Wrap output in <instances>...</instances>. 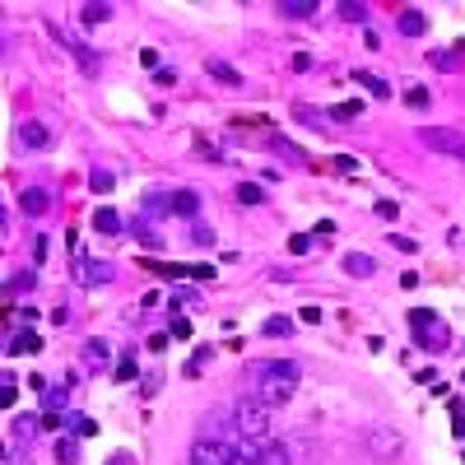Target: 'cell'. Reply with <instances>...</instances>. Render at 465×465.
Segmentation results:
<instances>
[{"instance_id":"obj_17","label":"cell","mask_w":465,"mask_h":465,"mask_svg":"<svg viewBox=\"0 0 465 465\" xmlns=\"http://www.w3.org/2000/svg\"><path fill=\"white\" fill-rule=\"evenodd\" d=\"M400 33L405 37H423V28H428V19H423V10H400Z\"/></svg>"},{"instance_id":"obj_42","label":"cell","mask_w":465,"mask_h":465,"mask_svg":"<svg viewBox=\"0 0 465 465\" xmlns=\"http://www.w3.org/2000/svg\"><path fill=\"white\" fill-rule=\"evenodd\" d=\"M65 391H70V382H65V387H51V391H46V409H61V405H65Z\"/></svg>"},{"instance_id":"obj_19","label":"cell","mask_w":465,"mask_h":465,"mask_svg":"<svg viewBox=\"0 0 465 465\" xmlns=\"http://www.w3.org/2000/svg\"><path fill=\"white\" fill-rule=\"evenodd\" d=\"M316 10H321L316 0H284V5H279V15L284 19H312Z\"/></svg>"},{"instance_id":"obj_14","label":"cell","mask_w":465,"mask_h":465,"mask_svg":"<svg viewBox=\"0 0 465 465\" xmlns=\"http://www.w3.org/2000/svg\"><path fill=\"white\" fill-rule=\"evenodd\" d=\"M93 228H98V232H108V237H117V232H121L126 223H121V214H117L112 205H98V210H93Z\"/></svg>"},{"instance_id":"obj_32","label":"cell","mask_w":465,"mask_h":465,"mask_svg":"<svg viewBox=\"0 0 465 465\" xmlns=\"http://www.w3.org/2000/svg\"><path fill=\"white\" fill-rule=\"evenodd\" d=\"M89 186H93V191H98V196H108L112 186H117V177H112L108 168H93V172H89Z\"/></svg>"},{"instance_id":"obj_6","label":"cell","mask_w":465,"mask_h":465,"mask_svg":"<svg viewBox=\"0 0 465 465\" xmlns=\"http://www.w3.org/2000/svg\"><path fill=\"white\" fill-rule=\"evenodd\" d=\"M294 387L298 382H284V377H256V400L270 405V409H279V405L294 400Z\"/></svg>"},{"instance_id":"obj_44","label":"cell","mask_w":465,"mask_h":465,"mask_svg":"<svg viewBox=\"0 0 465 465\" xmlns=\"http://www.w3.org/2000/svg\"><path fill=\"white\" fill-rule=\"evenodd\" d=\"M377 219H387V223L391 219H400V205L396 201H377Z\"/></svg>"},{"instance_id":"obj_10","label":"cell","mask_w":465,"mask_h":465,"mask_svg":"<svg viewBox=\"0 0 465 465\" xmlns=\"http://www.w3.org/2000/svg\"><path fill=\"white\" fill-rule=\"evenodd\" d=\"M19 144L37 154V149H46V144H51V130H46L42 121H24V126H19Z\"/></svg>"},{"instance_id":"obj_39","label":"cell","mask_w":465,"mask_h":465,"mask_svg":"<svg viewBox=\"0 0 465 465\" xmlns=\"http://www.w3.org/2000/svg\"><path fill=\"white\" fill-rule=\"evenodd\" d=\"M451 433L465 437V400H451Z\"/></svg>"},{"instance_id":"obj_36","label":"cell","mask_w":465,"mask_h":465,"mask_svg":"<svg viewBox=\"0 0 465 465\" xmlns=\"http://www.w3.org/2000/svg\"><path fill=\"white\" fill-rule=\"evenodd\" d=\"M0 405H15V372H0Z\"/></svg>"},{"instance_id":"obj_31","label":"cell","mask_w":465,"mask_h":465,"mask_svg":"<svg viewBox=\"0 0 465 465\" xmlns=\"http://www.w3.org/2000/svg\"><path fill=\"white\" fill-rule=\"evenodd\" d=\"M210 354H214V344H201V349L191 354V363H186V377H201L205 363H210Z\"/></svg>"},{"instance_id":"obj_9","label":"cell","mask_w":465,"mask_h":465,"mask_svg":"<svg viewBox=\"0 0 465 465\" xmlns=\"http://www.w3.org/2000/svg\"><path fill=\"white\" fill-rule=\"evenodd\" d=\"M168 214L196 223V219H201V196H196V191H172L168 196Z\"/></svg>"},{"instance_id":"obj_7","label":"cell","mask_w":465,"mask_h":465,"mask_svg":"<svg viewBox=\"0 0 465 465\" xmlns=\"http://www.w3.org/2000/svg\"><path fill=\"white\" fill-rule=\"evenodd\" d=\"M46 28H51V37H56V42H61L65 51H70V56L84 65V75H98V65H103V56H98V51H89L84 42H75V37H70L65 28H56V24H46Z\"/></svg>"},{"instance_id":"obj_28","label":"cell","mask_w":465,"mask_h":465,"mask_svg":"<svg viewBox=\"0 0 465 465\" xmlns=\"http://www.w3.org/2000/svg\"><path fill=\"white\" fill-rule=\"evenodd\" d=\"M65 428L79 433V437H98V423H93L89 414H70V418H65Z\"/></svg>"},{"instance_id":"obj_23","label":"cell","mask_w":465,"mask_h":465,"mask_svg":"<svg viewBox=\"0 0 465 465\" xmlns=\"http://www.w3.org/2000/svg\"><path fill=\"white\" fill-rule=\"evenodd\" d=\"M84 358H89L93 368H108V363H112V344L108 340H89V344H84Z\"/></svg>"},{"instance_id":"obj_11","label":"cell","mask_w":465,"mask_h":465,"mask_svg":"<svg viewBox=\"0 0 465 465\" xmlns=\"http://www.w3.org/2000/svg\"><path fill=\"white\" fill-rule=\"evenodd\" d=\"M19 210H24V214H46V210H51V196H46L42 186H24V196H19Z\"/></svg>"},{"instance_id":"obj_2","label":"cell","mask_w":465,"mask_h":465,"mask_svg":"<svg viewBox=\"0 0 465 465\" xmlns=\"http://www.w3.org/2000/svg\"><path fill=\"white\" fill-rule=\"evenodd\" d=\"M409 330H414V340H418V349H447L451 344V330H447V321L437 316V312H428V307H414L409 312Z\"/></svg>"},{"instance_id":"obj_43","label":"cell","mask_w":465,"mask_h":465,"mask_svg":"<svg viewBox=\"0 0 465 465\" xmlns=\"http://www.w3.org/2000/svg\"><path fill=\"white\" fill-rule=\"evenodd\" d=\"M330 168H335V172H358V158L354 154H335V158H330Z\"/></svg>"},{"instance_id":"obj_49","label":"cell","mask_w":465,"mask_h":465,"mask_svg":"<svg viewBox=\"0 0 465 465\" xmlns=\"http://www.w3.org/2000/svg\"><path fill=\"white\" fill-rule=\"evenodd\" d=\"M46 261V237H37V242H33V265H42Z\"/></svg>"},{"instance_id":"obj_35","label":"cell","mask_w":465,"mask_h":465,"mask_svg":"<svg viewBox=\"0 0 465 465\" xmlns=\"http://www.w3.org/2000/svg\"><path fill=\"white\" fill-rule=\"evenodd\" d=\"M237 201H242V205H261V201H265V191H261L256 182H242V186H237Z\"/></svg>"},{"instance_id":"obj_34","label":"cell","mask_w":465,"mask_h":465,"mask_svg":"<svg viewBox=\"0 0 465 465\" xmlns=\"http://www.w3.org/2000/svg\"><path fill=\"white\" fill-rule=\"evenodd\" d=\"M112 377H117V382H135V377H140L135 358H117V368H112Z\"/></svg>"},{"instance_id":"obj_40","label":"cell","mask_w":465,"mask_h":465,"mask_svg":"<svg viewBox=\"0 0 465 465\" xmlns=\"http://www.w3.org/2000/svg\"><path fill=\"white\" fill-rule=\"evenodd\" d=\"M312 65H316V61H312L307 51H294V56H289V70H294V75H307Z\"/></svg>"},{"instance_id":"obj_47","label":"cell","mask_w":465,"mask_h":465,"mask_svg":"<svg viewBox=\"0 0 465 465\" xmlns=\"http://www.w3.org/2000/svg\"><path fill=\"white\" fill-rule=\"evenodd\" d=\"M391 247H396V251H418V242H414V237H400V232H396V237H391Z\"/></svg>"},{"instance_id":"obj_13","label":"cell","mask_w":465,"mask_h":465,"mask_svg":"<svg viewBox=\"0 0 465 465\" xmlns=\"http://www.w3.org/2000/svg\"><path fill=\"white\" fill-rule=\"evenodd\" d=\"M130 232H135V237H140V242H144L149 251H163V232H158V228H154V223H149L144 214H135V219H130Z\"/></svg>"},{"instance_id":"obj_24","label":"cell","mask_w":465,"mask_h":465,"mask_svg":"<svg viewBox=\"0 0 465 465\" xmlns=\"http://www.w3.org/2000/svg\"><path fill=\"white\" fill-rule=\"evenodd\" d=\"M428 103H433V93L423 89V84H409V89H405V108L409 112H423Z\"/></svg>"},{"instance_id":"obj_27","label":"cell","mask_w":465,"mask_h":465,"mask_svg":"<svg viewBox=\"0 0 465 465\" xmlns=\"http://www.w3.org/2000/svg\"><path fill=\"white\" fill-rule=\"evenodd\" d=\"M37 349H42V335H33V330H24V335L10 340V354H37Z\"/></svg>"},{"instance_id":"obj_50","label":"cell","mask_w":465,"mask_h":465,"mask_svg":"<svg viewBox=\"0 0 465 465\" xmlns=\"http://www.w3.org/2000/svg\"><path fill=\"white\" fill-rule=\"evenodd\" d=\"M108 465H135V456H130V451H117V456H108Z\"/></svg>"},{"instance_id":"obj_38","label":"cell","mask_w":465,"mask_h":465,"mask_svg":"<svg viewBox=\"0 0 465 465\" xmlns=\"http://www.w3.org/2000/svg\"><path fill=\"white\" fill-rule=\"evenodd\" d=\"M56 461H61V465L79 461V447H75V442H70V437H61V442H56Z\"/></svg>"},{"instance_id":"obj_16","label":"cell","mask_w":465,"mask_h":465,"mask_svg":"<svg viewBox=\"0 0 465 465\" xmlns=\"http://www.w3.org/2000/svg\"><path fill=\"white\" fill-rule=\"evenodd\" d=\"M344 270H349L354 279H368L372 270H377V261H372L368 251H349V256H344Z\"/></svg>"},{"instance_id":"obj_5","label":"cell","mask_w":465,"mask_h":465,"mask_svg":"<svg viewBox=\"0 0 465 465\" xmlns=\"http://www.w3.org/2000/svg\"><path fill=\"white\" fill-rule=\"evenodd\" d=\"M400 447H405V437H400V428H396V423H377V428L368 433V451L377 456V461L400 456Z\"/></svg>"},{"instance_id":"obj_45","label":"cell","mask_w":465,"mask_h":465,"mask_svg":"<svg viewBox=\"0 0 465 465\" xmlns=\"http://www.w3.org/2000/svg\"><path fill=\"white\" fill-rule=\"evenodd\" d=\"M428 65H437V70H456V65H451V51H428Z\"/></svg>"},{"instance_id":"obj_51","label":"cell","mask_w":465,"mask_h":465,"mask_svg":"<svg viewBox=\"0 0 465 465\" xmlns=\"http://www.w3.org/2000/svg\"><path fill=\"white\" fill-rule=\"evenodd\" d=\"M461 382H465V372H461Z\"/></svg>"},{"instance_id":"obj_8","label":"cell","mask_w":465,"mask_h":465,"mask_svg":"<svg viewBox=\"0 0 465 465\" xmlns=\"http://www.w3.org/2000/svg\"><path fill=\"white\" fill-rule=\"evenodd\" d=\"M261 465H298L294 461V437H270V442H261Z\"/></svg>"},{"instance_id":"obj_1","label":"cell","mask_w":465,"mask_h":465,"mask_svg":"<svg viewBox=\"0 0 465 465\" xmlns=\"http://www.w3.org/2000/svg\"><path fill=\"white\" fill-rule=\"evenodd\" d=\"M232 437H242V442H270V405H261L256 396L232 405Z\"/></svg>"},{"instance_id":"obj_22","label":"cell","mask_w":465,"mask_h":465,"mask_svg":"<svg viewBox=\"0 0 465 465\" xmlns=\"http://www.w3.org/2000/svg\"><path fill=\"white\" fill-rule=\"evenodd\" d=\"M270 149H275L279 158H289V163H298V168L307 163V154H303L298 144H289V140H284V135H270Z\"/></svg>"},{"instance_id":"obj_15","label":"cell","mask_w":465,"mask_h":465,"mask_svg":"<svg viewBox=\"0 0 465 465\" xmlns=\"http://www.w3.org/2000/svg\"><path fill=\"white\" fill-rule=\"evenodd\" d=\"M33 289H37V270H19V275L5 279V298H24Z\"/></svg>"},{"instance_id":"obj_20","label":"cell","mask_w":465,"mask_h":465,"mask_svg":"<svg viewBox=\"0 0 465 465\" xmlns=\"http://www.w3.org/2000/svg\"><path fill=\"white\" fill-rule=\"evenodd\" d=\"M112 275H117L112 261H84V279H89L93 289H98V284H112Z\"/></svg>"},{"instance_id":"obj_26","label":"cell","mask_w":465,"mask_h":465,"mask_svg":"<svg viewBox=\"0 0 465 465\" xmlns=\"http://www.w3.org/2000/svg\"><path fill=\"white\" fill-rule=\"evenodd\" d=\"M330 117H335V121H354V117H363V98H344V103H335Z\"/></svg>"},{"instance_id":"obj_25","label":"cell","mask_w":465,"mask_h":465,"mask_svg":"<svg viewBox=\"0 0 465 465\" xmlns=\"http://www.w3.org/2000/svg\"><path fill=\"white\" fill-rule=\"evenodd\" d=\"M340 19L344 24H368V5L363 0H340Z\"/></svg>"},{"instance_id":"obj_46","label":"cell","mask_w":465,"mask_h":465,"mask_svg":"<svg viewBox=\"0 0 465 465\" xmlns=\"http://www.w3.org/2000/svg\"><path fill=\"white\" fill-rule=\"evenodd\" d=\"M158 382H163V377H158V372H149V377L140 382V396H154V391H158Z\"/></svg>"},{"instance_id":"obj_3","label":"cell","mask_w":465,"mask_h":465,"mask_svg":"<svg viewBox=\"0 0 465 465\" xmlns=\"http://www.w3.org/2000/svg\"><path fill=\"white\" fill-rule=\"evenodd\" d=\"M186 465H237V442H214V437H196Z\"/></svg>"},{"instance_id":"obj_30","label":"cell","mask_w":465,"mask_h":465,"mask_svg":"<svg viewBox=\"0 0 465 465\" xmlns=\"http://www.w3.org/2000/svg\"><path fill=\"white\" fill-rule=\"evenodd\" d=\"M261 330L270 335V340H279V335H294V316H270Z\"/></svg>"},{"instance_id":"obj_21","label":"cell","mask_w":465,"mask_h":465,"mask_svg":"<svg viewBox=\"0 0 465 465\" xmlns=\"http://www.w3.org/2000/svg\"><path fill=\"white\" fill-rule=\"evenodd\" d=\"M108 19H112V5H98V0L79 10V24H84V28H98V24H108Z\"/></svg>"},{"instance_id":"obj_18","label":"cell","mask_w":465,"mask_h":465,"mask_svg":"<svg viewBox=\"0 0 465 465\" xmlns=\"http://www.w3.org/2000/svg\"><path fill=\"white\" fill-rule=\"evenodd\" d=\"M205 70H210V79H219V84H228V89H242V75H237L228 61H210Z\"/></svg>"},{"instance_id":"obj_12","label":"cell","mask_w":465,"mask_h":465,"mask_svg":"<svg viewBox=\"0 0 465 465\" xmlns=\"http://www.w3.org/2000/svg\"><path fill=\"white\" fill-rule=\"evenodd\" d=\"M298 372L303 368H298L294 358H265L261 368H256V377H284V382H298Z\"/></svg>"},{"instance_id":"obj_41","label":"cell","mask_w":465,"mask_h":465,"mask_svg":"<svg viewBox=\"0 0 465 465\" xmlns=\"http://www.w3.org/2000/svg\"><path fill=\"white\" fill-rule=\"evenodd\" d=\"M168 335H172V340H191V321H186V316H172Z\"/></svg>"},{"instance_id":"obj_4","label":"cell","mask_w":465,"mask_h":465,"mask_svg":"<svg viewBox=\"0 0 465 465\" xmlns=\"http://www.w3.org/2000/svg\"><path fill=\"white\" fill-rule=\"evenodd\" d=\"M418 140H423V149H433V154H447V158H456V163H465V135H461V130H447V126H423V130H418Z\"/></svg>"},{"instance_id":"obj_37","label":"cell","mask_w":465,"mask_h":465,"mask_svg":"<svg viewBox=\"0 0 465 465\" xmlns=\"http://www.w3.org/2000/svg\"><path fill=\"white\" fill-rule=\"evenodd\" d=\"M312 251V232H294L289 237V256H307Z\"/></svg>"},{"instance_id":"obj_29","label":"cell","mask_w":465,"mask_h":465,"mask_svg":"<svg viewBox=\"0 0 465 465\" xmlns=\"http://www.w3.org/2000/svg\"><path fill=\"white\" fill-rule=\"evenodd\" d=\"M354 79L363 84V89L372 93V98H391V89H387V79H377V75H363V70H354Z\"/></svg>"},{"instance_id":"obj_33","label":"cell","mask_w":465,"mask_h":465,"mask_svg":"<svg viewBox=\"0 0 465 465\" xmlns=\"http://www.w3.org/2000/svg\"><path fill=\"white\" fill-rule=\"evenodd\" d=\"M191 237H196V247H214V228H210L205 219H196V223H191Z\"/></svg>"},{"instance_id":"obj_48","label":"cell","mask_w":465,"mask_h":465,"mask_svg":"<svg viewBox=\"0 0 465 465\" xmlns=\"http://www.w3.org/2000/svg\"><path fill=\"white\" fill-rule=\"evenodd\" d=\"M168 340H172V335H149V354H163V349H168Z\"/></svg>"}]
</instances>
